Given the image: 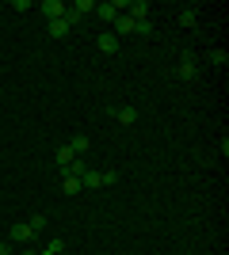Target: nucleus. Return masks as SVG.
<instances>
[{
    "label": "nucleus",
    "instance_id": "nucleus-1",
    "mask_svg": "<svg viewBox=\"0 0 229 255\" xmlns=\"http://www.w3.org/2000/svg\"><path fill=\"white\" fill-rule=\"evenodd\" d=\"M122 8H126V0H99V4H96L99 19H111V23L122 15Z\"/></svg>",
    "mask_w": 229,
    "mask_h": 255
},
{
    "label": "nucleus",
    "instance_id": "nucleus-2",
    "mask_svg": "<svg viewBox=\"0 0 229 255\" xmlns=\"http://www.w3.org/2000/svg\"><path fill=\"white\" fill-rule=\"evenodd\" d=\"M38 11H42L50 23H54V19H65L69 4H61V0H42V4H38Z\"/></svg>",
    "mask_w": 229,
    "mask_h": 255
},
{
    "label": "nucleus",
    "instance_id": "nucleus-3",
    "mask_svg": "<svg viewBox=\"0 0 229 255\" xmlns=\"http://www.w3.org/2000/svg\"><path fill=\"white\" fill-rule=\"evenodd\" d=\"M176 76H180V80H187V84L199 76V65H195V57H191V53H184V57H180V65H176Z\"/></svg>",
    "mask_w": 229,
    "mask_h": 255
},
{
    "label": "nucleus",
    "instance_id": "nucleus-4",
    "mask_svg": "<svg viewBox=\"0 0 229 255\" xmlns=\"http://www.w3.org/2000/svg\"><path fill=\"white\" fill-rule=\"evenodd\" d=\"M126 8H130V11H126V15H130V19L134 23H142V19H149V0H134V4H126Z\"/></svg>",
    "mask_w": 229,
    "mask_h": 255
},
{
    "label": "nucleus",
    "instance_id": "nucleus-5",
    "mask_svg": "<svg viewBox=\"0 0 229 255\" xmlns=\"http://www.w3.org/2000/svg\"><path fill=\"white\" fill-rule=\"evenodd\" d=\"M31 236H34V229H31L27 221H23V225H11V229H8V240H15V244H27Z\"/></svg>",
    "mask_w": 229,
    "mask_h": 255
},
{
    "label": "nucleus",
    "instance_id": "nucleus-6",
    "mask_svg": "<svg viewBox=\"0 0 229 255\" xmlns=\"http://www.w3.org/2000/svg\"><path fill=\"white\" fill-rule=\"evenodd\" d=\"M54 160H57V168H61V171H69V168L76 164V156H73V149H69V145H61V149L54 152Z\"/></svg>",
    "mask_w": 229,
    "mask_h": 255
},
{
    "label": "nucleus",
    "instance_id": "nucleus-7",
    "mask_svg": "<svg viewBox=\"0 0 229 255\" xmlns=\"http://www.w3.org/2000/svg\"><path fill=\"white\" fill-rule=\"evenodd\" d=\"M111 115L119 118L122 126H134V122H138V107H115V111H111Z\"/></svg>",
    "mask_w": 229,
    "mask_h": 255
},
{
    "label": "nucleus",
    "instance_id": "nucleus-8",
    "mask_svg": "<svg viewBox=\"0 0 229 255\" xmlns=\"http://www.w3.org/2000/svg\"><path fill=\"white\" fill-rule=\"evenodd\" d=\"M134 27H138V23H134L130 15H119V19H115V31H111V34H115V38H122V34H134Z\"/></svg>",
    "mask_w": 229,
    "mask_h": 255
},
{
    "label": "nucleus",
    "instance_id": "nucleus-9",
    "mask_svg": "<svg viewBox=\"0 0 229 255\" xmlns=\"http://www.w3.org/2000/svg\"><path fill=\"white\" fill-rule=\"evenodd\" d=\"M99 53H119V38H115L111 31L99 34Z\"/></svg>",
    "mask_w": 229,
    "mask_h": 255
},
{
    "label": "nucleus",
    "instance_id": "nucleus-10",
    "mask_svg": "<svg viewBox=\"0 0 229 255\" xmlns=\"http://www.w3.org/2000/svg\"><path fill=\"white\" fill-rule=\"evenodd\" d=\"M88 145H92V141H88L84 133H76V137H69V149H73V156H76V160H80V156L88 152Z\"/></svg>",
    "mask_w": 229,
    "mask_h": 255
},
{
    "label": "nucleus",
    "instance_id": "nucleus-11",
    "mask_svg": "<svg viewBox=\"0 0 229 255\" xmlns=\"http://www.w3.org/2000/svg\"><path fill=\"white\" fill-rule=\"evenodd\" d=\"M61 191L65 194H80L84 191V187H80V175H65V179H61Z\"/></svg>",
    "mask_w": 229,
    "mask_h": 255
},
{
    "label": "nucleus",
    "instance_id": "nucleus-12",
    "mask_svg": "<svg viewBox=\"0 0 229 255\" xmlns=\"http://www.w3.org/2000/svg\"><path fill=\"white\" fill-rule=\"evenodd\" d=\"M65 34H69V23L65 19H54V23H50V38H65Z\"/></svg>",
    "mask_w": 229,
    "mask_h": 255
},
{
    "label": "nucleus",
    "instance_id": "nucleus-13",
    "mask_svg": "<svg viewBox=\"0 0 229 255\" xmlns=\"http://www.w3.org/2000/svg\"><path fill=\"white\" fill-rule=\"evenodd\" d=\"M61 252H65V240L57 236V240H50V244H46V248H42L38 255H61Z\"/></svg>",
    "mask_w": 229,
    "mask_h": 255
},
{
    "label": "nucleus",
    "instance_id": "nucleus-14",
    "mask_svg": "<svg viewBox=\"0 0 229 255\" xmlns=\"http://www.w3.org/2000/svg\"><path fill=\"white\" fill-rule=\"evenodd\" d=\"M69 8H73L76 15H84V11H96V0H76V4H69Z\"/></svg>",
    "mask_w": 229,
    "mask_h": 255
},
{
    "label": "nucleus",
    "instance_id": "nucleus-15",
    "mask_svg": "<svg viewBox=\"0 0 229 255\" xmlns=\"http://www.w3.org/2000/svg\"><path fill=\"white\" fill-rule=\"evenodd\" d=\"M27 225H31L34 233H42V229H46V213H34V217H31V221H27Z\"/></svg>",
    "mask_w": 229,
    "mask_h": 255
},
{
    "label": "nucleus",
    "instance_id": "nucleus-16",
    "mask_svg": "<svg viewBox=\"0 0 229 255\" xmlns=\"http://www.w3.org/2000/svg\"><path fill=\"white\" fill-rule=\"evenodd\" d=\"M134 34H142V38H149V34H153V23H149V19H142L138 27H134Z\"/></svg>",
    "mask_w": 229,
    "mask_h": 255
},
{
    "label": "nucleus",
    "instance_id": "nucleus-17",
    "mask_svg": "<svg viewBox=\"0 0 229 255\" xmlns=\"http://www.w3.org/2000/svg\"><path fill=\"white\" fill-rule=\"evenodd\" d=\"M210 61L214 65H229V53L226 50H210Z\"/></svg>",
    "mask_w": 229,
    "mask_h": 255
},
{
    "label": "nucleus",
    "instance_id": "nucleus-18",
    "mask_svg": "<svg viewBox=\"0 0 229 255\" xmlns=\"http://www.w3.org/2000/svg\"><path fill=\"white\" fill-rule=\"evenodd\" d=\"M180 23H184V27H195L199 15H195V11H180Z\"/></svg>",
    "mask_w": 229,
    "mask_h": 255
},
{
    "label": "nucleus",
    "instance_id": "nucleus-19",
    "mask_svg": "<svg viewBox=\"0 0 229 255\" xmlns=\"http://www.w3.org/2000/svg\"><path fill=\"white\" fill-rule=\"evenodd\" d=\"M119 183V171H103V187H115Z\"/></svg>",
    "mask_w": 229,
    "mask_h": 255
},
{
    "label": "nucleus",
    "instance_id": "nucleus-20",
    "mask_svg": "<svg viewBox=\"0 0 229 255\" xmlns=\"http://www.w3.org/2000/svg\"><path fill=\"white\" fill-rule=\"evenodd\" d=\"M19 255H38V252H19Z\"/></svg>",
    "mask_w": 229,
    "mask_h": 255
}]
</instances>
